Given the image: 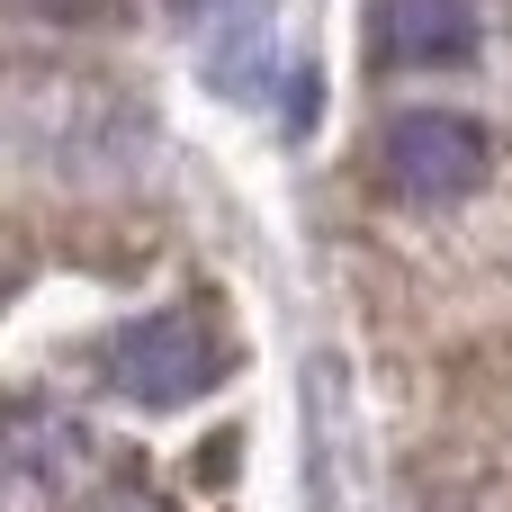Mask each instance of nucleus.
<instances>
[{"label":"nucleus","instance_id":"nucleus-2","mask_svg":"<svg viewBox=\"0 0 512 512\" xmlns=\"http://www.w3.org/2000/svg\"><path fill=\"white\" fill-rule=\"evenodd\" d=\"M378 171H387L396 198L441 207V198H468V189L486 180V135H477V117H459V108H405V117L378 135Z\"/></svg>","mask_w":512,"mask_h":512},{"label":"nucleus","instance_id":"nucleus-3","mask_svg":"<svg viewBox=\"0 0 512 512\" xmlns=\"http://www.w3.org/2000/svg\"><path fill=\"white\" fill-rule=\"evenodd\" d=\"M369 36H378V63H405V72H441V63H468L486 18L477 0H378L369 9Z\"/></svg>","mask_w":512,"mask_h":512},{"label":"nucleus","instance_id":"nucleus-1","mask_svg":"<svg viewBox=\"0 0 512 512\" xmlns=\"http://www.w3.org/2000/svg\"><path fill=\"white\" fill-rule=\"evenodd\" d=\"M225 333L207 324V306H153V315H135V324H117L108 342H99V378L126 396V405H153V414H171V405H198L216 378H225Z\"/></svg>","mask_w":512,"mask_h":512},{"label":"nucleus","instance_id":"nucleus-4","mask_svg":"<svg viewBox=\"0 0 512 512\" xmlns=\"http://www.w3.org/2000/svg\"><path fill=\"white\" fill-rule=\"evenodd\" d=\"M99 512H162V495H144V486L126 477V486H117V495H108V504H99Z\"/></svg>","mask_w":512,"mask_h":512}]
</instances>
